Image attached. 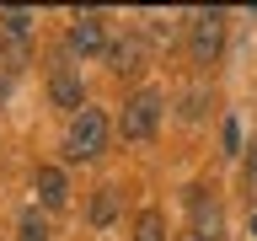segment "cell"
Masks as SVG:
<instances>
[{"mask_svg": "<svg viewBox=\"0 0 257 241\" xmlns=\"http://www.w3.org/2000/svg\"><path fill=\"white\" fill-rule=\"evenodd\" d=\"M102 145H107V118L96 107H80L75 118H70V134H64V156L70 161H91V156H102Z\"/></svg>", "mask_w": 257, "mask_h": 241, "instance_id": "1", "label": "cell"}, {"mask_svg": "<svg viewBox=\"0 0 257 241\" xmlns=\"http://www.w3.org/2000/svg\"><path fill=\"white\" fill-rule=\"evenodd\" d=\"M161 124V91H140L123 102V118H118V134L123 140H150Z\"/></svg>", "mask_w": 257, "mask_h": 241, "instance_id": "2", "label": "cell"}, {"mask_svg": "<svg viewBox=\"0 0 257 241\" xmlns=\"http://www.w3.org/2000/svg\"><path fill=\"white\" fill-rule=\"evenodd\" d=\"M188 48H193L198 64H214L220 48H225V16L220 11H198L193 16V32H188Z\"/></svg>", "mask_w": 257, "mask_h": 241, "instance_id": "3", "label": "cell"}, {"mask_svg": "<svg viewBox=\"0 0 257 241\" xmlns=\"http://www.w3.org/2000/svg\"><path fill=\"white\" fill-rule=\"evenodd\" d=\"M102 59H107L112 75H134V70H145V43L140 38H112V43L102 48Z\"/></svg>", "mask_w": 257, "mask_h": 241, "instance_id": "4", "label": "cell"}, {"mask_svg": "<svg viewBox=\"0 0 257 241\" xmlns=\"http://www.w3.org/2000/svg\"><path fill=\"white\" fill-rule=\"evenodd\" d=\"M64 48H70V54H80V59H86V54H96V48H107V43H102V16H75V22H70V32H64Z\"/></svg>", "mask_w": 257, "mask_h": 241, "instance_id": "5", "label": "cell"}, {"mask_svg": "<svg viewBox=\"0 0 257 241\" xmlns=\"http://www.w3.org/2000/svg\"><path fill=\"white\" fill-rule=\"evenodd\" d=\"M32 188H38L43 209H64V198H70V182H64V172H59V166H38Z\"/></svg>", "mask_w": 257, "mask_h": 241, "instance_id": "6", "label": "cell"}, {"mask_svg": "<svg viewBox=\"0 0 257 241\" xmlns=\"http://www.w3.org/2000/svg\"><path fill=\"white\" fill-rule=\"evenodd\" d=\"M48 96H54V102H59V107H70V112H80V75L75 70H70V64H59V70H54V80H48Z\"/></svg>", "mask_w": 257, "mask_h": 241, "instance_id": "7", "label": "cell"}, {"mask_svg": "<svg viewBox=\"0 0 257 241\" xmlns=\"http://www.w3.org/2000/svg\"><path fill=\"white\" fill-rule=\"evenodd\" d=\"M193 225H198V230H193L198 241H214V236H220V209L204 204V198H193Z\"/></svg>", "mask_w": 257, "mask_h": 241, "instance_id": "8", "label": "cell"}, {"mask_svg": "<svg viewBox=\"0 0 257 241\" xmlns=\"http://www.w3.org/2000/svg\"><path fill=\"white\" fill-rule=\"evenodd\" d=\"M134 241H166V214L161 209H145L134 220Z\"/></svg>", "mask_w": 257, "mask_h": 241, "instance_id": "9", "label": "cell"}, {"mask_svg": "<svg viewBox=\"0 0 257 241\" xmlns=\"http://www.w3.org/2000/svg\"><path fill=\"white\" fill-rule=\"evenodd\" d=\"M16 241H48V220L38 209H22V220H16Z\"/></svg>", "mask_w": 257, "mask_h": 241, "instance_id": "10", "label": "cell"}, {"mask_svg": "<svg viewBox=\"0 0 257 241\" xmlns=\"http://www.w3.org/2000/svg\"><path fill=\"white\" fill-rule=\"evenodd\" d=\"M118 220V193L112 188H96V198H91V225H112Z\"/></svg>", "mask_w": 257, "mask_h": 241, "instance_id": "11", "label": "cell"}, {"mask_svg": "<svg viewBox=\"0 0 257 241\" xmlns=\"http://www.w3.org/2000/svg\"><path fill=\"white\" fill-rule=\"evenodd\" d=\"M27 27H32V11H6V32H16V38H22Z\"/></svg>", "mask_w": 257, "mask_h": 241, "instance_id": "12", "label": "cell"}, {"mask_svg": "<svg viewBox=\"0 0 257 241\" xmlns=\"http://www.w3.org/2000/svg\"><path fill=\"white\" fill-rule=\"evenodd\" d=\"M241 150V129H236V118H225V156H236Z\"/></svg>", "mask_w": 257, "mask_h": 241, "instance_id": "13", "label": "cell"}, {"mask_svg": "<svg viewBox=\"0 0 257 241\" xmlns=\"http://www.w3.org/2000/svg\"><path fill=\"white\" fill-rule=\"evenodd\" d=\"M198 112H204V91H188L182 96V118H198Z\"/></svg>", "mask_w": 257, "mask_h": 241, "instance_id": "14", "label": "cell"}, {"mask_svg": "<svg viewBox=\"0 0 257 241\" xmlns=\"http://www.w3.org/2000/svg\"><path fill=\"white\" fill-rule=\"evenodd\" d=\"M0 96H6V75H0Z\"/></svg>", "mask_w": 257, "mask_h": 241, "instance_id": "15", "label": "cell"}, {"mask_svg": "<svg viewBox=\"0 0 257 241\" xmlns=\"http://www.w3.org/2000/svg\"><path fill=\"white\" fill-rule=\"evenodd\" d=\"M252 236H257V214H252Z\"/></svg>", "mask_w": 257, "mask_h": 241, "instance_id": "16", "label": "cell"}, {"mask_svg": "<svg viewBox=\"0 0 257 241\" xmlns=\"http://www.w3.org/2000/svg\"><path fill=\"white\" fill-rule=\"evenodd\" d=\"M188 241H198V236H188Z\"/></svg>", "mask_w": 257, "mask_h": 241, "instance_id": "17", "label": "cell"}]
</instances>
